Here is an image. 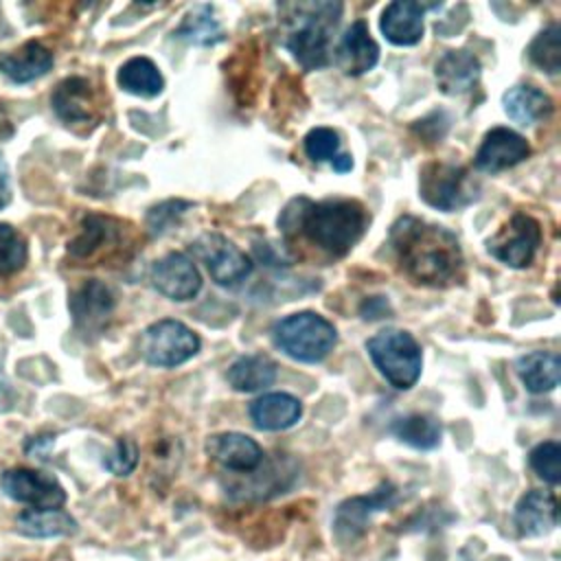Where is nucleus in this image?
Instances as JSON below:
<instances>
[{"instance_id": "nucleus-8", "label": "nucleus", "mask_w": 561, "mask_h": 561, "mask_svg": "<svg viewBox=\"0 0 561 561\" xmlns=\"http://www.w3.org/2000/svg\"><path fill=\"white\" fill-rule=\"evenodd\" d=\"M195 256L206 265L210 278L221 287H234L252 274V259L217 232H206L191 243Z\"/></svg>"}, {"instance_id": "nucleus-15", "label": "nucleus", "mask_w": 561, "mask_h": 561, "mask_svg": "<svg viewBox=\"0 0 561 561\" xmlns=\"http://www.w3.org/2000/svg\"><path fill=\"white\" fill-rule=\"evenodd\" d=\"M50 103L57 118L64 121L68 127L94 125L99 121L94 90L90 81L83 77H68L61 83H57Z\"/></svg>"}, {"instance_id": "nucleus-4", "label": "nucleus", "mask_w": 561, "mask_h": 561, "mask_svg": "<svg viewBox=\"0 0 561 561\" xmlns=\"http://www.w3.org/2000/svg\"><path fill=\"white\" fill-rule=\"evenodd\" d=\"M272 340L287 357L316 364L322 362L337 342L335 327L316 311H298L274 322Z\"/></svg>"}, {"instance_id": "nucleus-38", "label": "nucleus", "mask_w": 561, "mask_h": 561, "mask_svg": "<svg viewBox=\"0 0 561 561\" xmlns=\"http://www.w3.org/2000/svg\"><path fill=\"white\" fill-rule=\"evenodd\" d=\"M11 199V182H9V167L0 153V208H4Z\"/></svg>"}, {"instance_id": "nucleus-26", "label": "nucleus", "mask_w": 561, "mask_h": 561, "mask_svg": "<svg viewBox=\"0 0 561 561\" xmlns=\"http://www.w3.org/2000/svg\"><path fill=\"white\" fill-rule=\"evenodd\" d=\"M226 377L237 392H256L274 383L276 364L267 355H241L230 364Z\"/></svg>"}, {"instance_id": "nucleus-34", "label": "nucleus", "mask_w": 561, "mask_h": 561, "mask_svg": "<svg viewBox=\"0 0 561 561\" xmlns=\"http://www.w3.org/2000/svg\"><path fill=\"white\" fill-rule=\"evenodd\" d=\"M191 206L193 202H184V199H167L158 206H151L147 213V228L151 237H162L164 232L173 230Z\"/></svg>"}, {"instance_id": "nucleus-29", "label": "nucleus", "mask_w": 561, "mask_h": 561, "mask_svg": "<svg viewBox=\"0 0 561 561\" xmlns=\"http://www.w3.org/2000/svg\"><path fill=\"white\" fill-rule=\"evenodd\" d=\"M118 85L136 96L153 99L162 92L164 79L149 57H131L118 70Z\"/></svg>"}, {"instance_id": "nucleus-30", "label": "nucleus", "mask_w": 561, "mask_h": 561, "mask_svg": "<svg viewBox=\"0 0 561 561\" xmlns=\"http://www.w3.org/2000/svg\"><path fill=\"white\" fill-rule=\"evenodd\" d=\"M390 434L414 449H434L440 443V423L430 414H408L390 423Z\"/></svg>"}, {"instance_id": "nucleus-27", "label": "nucleus", "mask_w": 561, "mask_h": 561, "mask_svg": "<svg viewBox=\"0 0 561 561\" xmlns=\"http://www.w3.org/2000/svg\"><path fill=\"white\" fill-rule=\"evenodd\" d=\"M173 35L195 46H215L226 37L210 4H195L188 9Z\"/></svg>"}, {"instance_id": "nucleus-20", "label": "nucleus", "mask_w": 561, "mask_h": 561, "mask_svg": "<svg viewBox=\"0 0 561 561\" xmlns=\"http://www.w3.org/2000/svg\"><path fill=\"white\" fill-rule=\"evenodd\" d=\"M513 519H515L519 535H524V537L548 535L559 524L557 497L548 491L533 489L519 497Z\"/></svg>"}, {"instance_id": "nucleus-19", "label": "nucleus", "mask_w": 561, "mask_h": 561, "mask_svg": "<svg viewBox=\"0 0 561 561\" xmlns=\"http://www.w3.org/2000/svg\"><path fill=\"white\" fill-rule=\"evenodd\" d=\"M436 85L447 96H460L471 92L480 79V61L473 53L458 48L447 50L434 66Z\"/></svg>"}, {"instance_id": "nucleus-14", "label": "nucleus", "mask_w": 561, "mask_h": 561, "mask_svg": "<svg viewBox=\"0 0 561 561\" xmlns=\"http://www.w3.org/2000/svg\"><path fill=\"white\" fill-rule=\"evenodd\" d=\"M530 156V145L524 136L508 127H493L482 138L473 164L484 173H497L511 169Z\"/></svg>"}, {"instance_id": "nucleus-28", "label": "nucleus", "mask_w": 561, "mask_h": 561, "mask_svg": "<svg viewBox=\"0 0 561 561\" xmlns=\"http://www.w3.org/2000/svg\"><path fill=\"white\" fill-rule=\"evenodd\" d=\"M15 526L26 537H66L77 533V522L61 508H26L18 515Z\"/></svg>"}, {"instance_id": "nucleus-1", "label": "nucleus", "mask_w": 561, "mask_h": 561, "mask_svg": "<svg viewBox=\"0 0 561 561\" xmlns=\"http://www.w3.org/2000/svg\"><path fill=\"white\" fill-rule=\"evenodd\" d=\"M368 217L357 199L294 197L278 217V228L287 241L302 239L329 259H342L362 239Z\"/></svg>"}, {"instance_id": "nucleus-2", "label": "nucleus", "mask_w": 561, "mask_h": 561, "mask_svg": "<svg viewBox=\"0 0 561 561\" xmlns=\"http://www.w3.org/2000/svg\"><path fill=\"white\" fill-rule=\"evenodd\" d=\"M390 245L403 274L416 285L445 287L462 267V250L456 234L412 215H403L392 224Z\"/></svg>"}, {"instance_id": "nucleus-21", "label": "nucleus", "mask_w": 561, "mask_h": 561, "mask_svg": "<svg viewBox=\"0 0 561 561\" xmlns=\"http://www.w3.org/2000/svg\"><path fill=\"white\" fill-rule=\"evenodd\" d=\"M302 416V403L289 392H267L250 403V419L263 432H283Z\"/></svg>"}, {"instance_id": "nucleus-36", "label": "nucleus", "mask_w": 561, "mask_h": 561, "mask_svg": "<svg viewBox=\"0 0 561 561\" xmlns=\"http://www.w3.org/2000/svg\"><path fill=\"white\" fill-rule=\"evenodd\" d=\"M103 465L114 476H129L138 465V445L131 438H118L114 449L105 454Z\"/></svg>"}, {"instance_id": "nucleus-17", "label": "nucleus", "mask_w": 561, "mask_h": 561, "mask_svg": "<svg viewBox=\"0 0 561 561\" xmlns=\"http://www.w3.org/2000/svg\"><path fill=\"white\" fill-rule=\"evenodd\" d=\"M436 4H421L414 0L390 2L379 20L383 37L394 46H414L423 37V15Z\"/></svg>"}, {"instance_id": "nucleus-25", "label": "nucleus", "mask_w": 561, "mask_h": 561, "mask_svg": "<svg viewBox=\"0 0 561 561\" xmlns=\"http://www.w3.org/2000/svg\"><path fill=\"white\" fill-rule=\"evenodd\" d=\"M121 237V230L114 219L103 215H88L81 224L79 234L68 243V252L75 259L94 256L99 250L114 245Z\"/></svg>"}, {"instance_id": "nucleus-12", "label": "nucleus", "mask_w": 561, "mask_h": 561, "mask_svg": "<svg viewBox=\"0 0 561 561\" xmlns=\"http://www.w3.org/2000/svg\"><path fill=\"white\" fill-rule=\"evenodd\" d=\"M151 285L169 300H191L202 289V276L184 252H169L149 270Z\"/></svg>"}, {"instance_id": "nucleus-31", "label": "nucleus", "mask_w": 561, "mask_h": 561, "mask_svg": "<svg viewBox=\"0 0 561 561\" xmlns=\"http://www.w3.org/2000/svg\"><path fill=\"white\" fill-rule=\"evenodd\" d=\"M530 61L548 75H557L561 70V28L559 24H550L543 28L528 46Z\"/></svg>"}, {"instance_id": "nucleus-3", "label": "nucleus", "mask_w": 561, "mask_h": 561, "mask_svg": "<svg viewBox=\"0 0 561 561\" xmlns=\"http://www.w3.org/2000/svg\"><path fill=\"white\" fill-rule=\"evenodd\" d=\"M283 46L305 70H320L331 64V35L342 18V2L311 0L283 2L278 7Z\"/></svg>"}, {"instance_id": "nucleus-23", "label": "nucleus", "mask_w": 561, "mask_h": 561, "mask_svg": "<svg viewBox=\"0 0 561 561\" xmlns=\"http://www.w3.org/2000/svg\"><path fill=\"white\" fill-rule=\"evenodd\" d=\"M502 105L508 118L522 127L546 121L552 114V99L537 85H528V83L508 88L502 96Z\"/></svg>"}, {"instance_id": "nucleus-10", "label": "nucleus", "mask_w": 561, "mask_h": 561, "mask_svg": "<svg viewBox=\"0 0 561 561\" xmlns=\"http://www.w3.org/2000/svg\"><path fill=\"white\" fill-rule=\"evenodd\" d=\"M397 486L390 482H381L373 493L368 495H355L344 500L333 515V537L340 543H353L357 541L375 513L388 511L397 504Z\"/></svg>"}, {"instance_id": "nucleus-16", "label": "nucleus", "mask_w": 561, "mask_h": 561, "mask_svg": "<svg viewBox=\"0 0 561 561\" xmlns=\"http://www.w3.org/2000/svg\"><path fill=\"white\" fill-rule=\"evenodd\" d=\"M206 454L232 473H250L263 465L261 445L239 432H221L208 436Z\"/></svg>"}, {"instance_id": "nucleus-33", "label": "nucleus", "mask_w": 561, "mask_h": 561, "mask_svg": "<svg viewBox=\"0 0 561 561\" xmlns=\"http://www.w3.org/2000/svg\"><path fill=\"white\" fill-rule=\"evenodd\" d=\"M528 462L533 471L548 484L561 482V445L557 440H546L533 447V451L528 454Z\"/></svg>"}, {"instance_id": "nucleus-40", "label": "nucleus", "mask_w": 561, "mask_h": 561, "mask_svg": "<svg viewBox=\"0 0 561 561\" xmlns=\"http://www.w3.org/2000/svg\"><path fill=\"white\" fill-rule=\"evenodd\" d=\"M331 164H333V169H335L337 173H346V171L353 169V160H351L348 153H337V156L331 160Z\"/></svg>"}, {"instance_id": "nucleus-13", "label": "nucleus", "mask_w": 561, "mask_h": 561, "mask_svg": "<svg viewBox=\"0 0 561 561\" xmlns=\"http://www.w3.org/2000/svg\"><path fill=\"white\" fill-rule=\"evenodd\" d=\"M114 311V294L96 278L85 280L70 298L75 327L83 335H99Z\"/></svg>"}, {"instance_id": "nucleus-39", "label": "nucleus", "mask_w": 561, "mask_h": 561, "mask_svg": "<svg viewBox=\"0 0 561 561\" xmlns=\"http://www.w3.org/2000/svg\"><path fill=\"white\" fill-rule=\"evenodd\" d=\"M13 399H15V392H13L11 383L4 381V379H0V412L9 410V408L13 405Z\"/></svg>"}, {"instance_id": "nucleus-24", "label": "nucleus", "mask_w": 561, "mask_h": 561, "mask_svg": "<svg viewBox=\"0 0 561 561\" xmlns=\"http://www.w3.org/2000/svg\"><path fill=\"white\" fill-rule=\"evenodd\" d=\"M515 373L526 386V390L543 394L559 386L561 357L552 351H533L515 362Z\"/></svg>"}, {"instance_id": "nucleus-11", "label": "nucleus", "mask_w": 561, "mask_h": 561, "mask_svg": "<svg viewBox=\"0 0 561 561\" xmlns=\"http://www.w3.org/2000/svg\"><path fill=\"white\" fill-rule=\"evenodd\" d=\"M2 491L22 504L33 508H59L66 502V491L53 473L15 467L7 469L0 478Z\"/></svg>"}, {"instance_id": "nucleus-32", "label": "nucleus", "mask_w": 561, "mask_h": 561, "mask_svg": "<svg viewBox=\"0 0 561 561\" xmlns=\"http://www.w3.org/2000/svg\"><path fill=\"white\" fill-rule=\"evenodd\" d=\"M28 256L26 241L9 224H0V276H9L24 267Z\"/></svg>"}, {"instance_id": "nucleus-9", "label": "nucleus", "mask_w": 561, "mask_h": 561, "mask_svg": "<svg viewBox=\"0 0 561 561\" xmlns=\"http://www.w3.org/2000/svg\"><path fill=\"white\" fill-rule=\"evenodd\" d=\"M541 243L539 221L530 215L515 213L489 241L486 250L500 263L522 270L528 267L535 259V252Z\"/></svg>"}, {"instance_id": "nucleus-6", "label": "nucleus", "mask_w": 561, "mask_h": 561, "mask_svg": "<svg viewBox=\"0 0 561 561\" xmlns=\"http://www.w3.org/2000/svg\"><path fill=\"white\" fill-rule=\"evenodd\" d=\"M419 195L438 210H458L478 197V184L471 173L454 162L434 160L421 169Z\"/></svg>"}, {"instance_id": "nucleus-7", "label": "nucleus", "mask_w": 561, "mask_h": 561, "mask_svg": "<svg viewBox=\"0 0 561 561\" xmlns=\"http://www.w3.org/2000/svg\"><path fill=\"white\" fill-rule=\"evenodd\" d=\"M199 337L180 320H158L149 324L140 337V353L147 364L158 368H175L199 351Z\"/></svg>"}, {"instance_id": "nucleus-35", "label": "nucleus", "mask_w": 561, "mask_h": 561, "mask_svg": "<svg viewBox=\"0 0 561 561\" xmlns=\"http://www.w3.org/2000/svg\"><path fill=\"white\" fill-rule=\"evenodd\" d=\"M305 153L313 162H324L333 160L340 151V136L331 127H316L305 136Z\"/></svg>"}, {"instance_id": "nucleus-22", "label": "nucleus", "mask_w": 561, "mask_h": 561, "mask_svg": "<svg viewBox=\"0 0 561 561\" xmlns=\"http://www.w3.org/2000/svg\"><path fill=\"white\" fill-rule=\"evenodd\" d=\"M53 68V53L31 39L11 53H0V75L13 83H28Z\"/></svg>"}, {"instance_id": "nucleus-37", "label": "nucleus", "mask_w": 561, "mask_h": 561, "mask_svg": "<svg viewBox=\"0 0 561 561\" xmlns=\"http://www.w3.org/2000/svg\"><path fill=\"white\" fill-rule=\"evenodd\" d=\"M359 313H362V318H366V320H379V318H383V316L390 313V305H388V300H386L383 296H373V298H366V300L362 302Z\"/></svg>"}, {"instance_id": "nucleus-5", "label": "nucleus", "mask_w": 561, "mask_h": 561, "mask_svg": "<svg viewBox=\"0 0 561 561\" xmlns=\"http://www.w3.org/2000/svg\"><path fill=\"white\" fill-rule=\"evenodd\" d=\"M366 351L383 379L397 390H410L419 381L423 357L412 333L383 329L366 342Z\"/></svg>"}, {"instance_id": "nucleus-18", "label": "nucleus", "mask_w": 561, "mask_h": 561, "mask_svg": "<svg viewBox=\"0 0 561 561\" xmlns=\"http://www.w3.org/2000/svg\"><path fill=\"white\" fill-rule=\"evenodd\" d=\"M377 61H379V46L370 37L366 22L364 20L353 22L344 31V35L337 44V50H335L337 68L348 77H359V75L373 70Z\"/></svg>"}]
</instances>
